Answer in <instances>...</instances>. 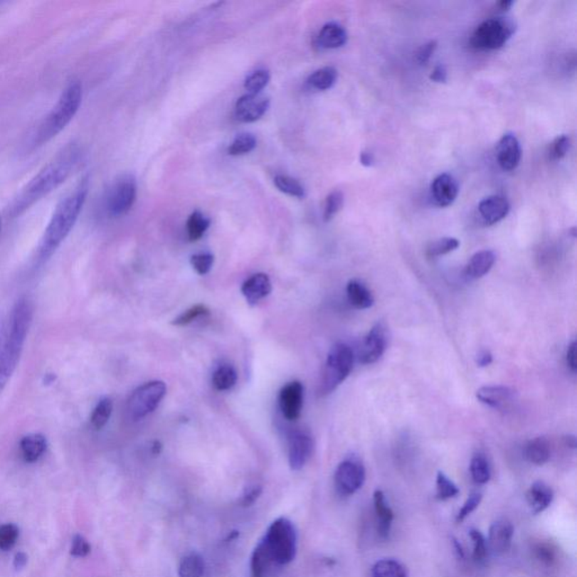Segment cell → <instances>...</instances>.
<instances>
[{
    "label": "cell",
    "instance_id": "5b68a950",
    "mask_svg": "<svg viewBox=\"0 0 577 577\" xmlns=\"http://www.w3.org/2000/svg\"><path fill=\"white\" fill-rule=\"evenodd\" d=\"M262 540L280 566L290 563L296 557V529L290 520L285 518L277 519L270 526Z\"/></svg>",
    "mask_w": 577,
    "mask_h": 577
},
{
    "label": "cell",
    "instance_id": "ab89813d",
    "mask_svg": "<svg viewBox=\"0 0 577 577\" xmlns=\"http://www.w3.org/2000/svg\"><path fill=\"white\" fill-rule=\"evenodd\" d=\"M459 494L458 486L452 480H449L447 475L442 472H438L437 476V499L440 501H447L452 499Z\"/></svg>",
    "mask_w": 577,
    "mask_h": 577
},
{
    "label": "cell",
    "instance_id": "8992f818",
    "mask_svg": "<svg viewBox=\"0 0 577 577\" xmlns=\"http://www.w3.org/2000/svg\"><path fill=\"white\" fill-rule=\"evenodd\" d=\"M354 364V353L345 343H337L332 347L326 359L323 377L320 382V393L328 395L344 381Z\"/></svg>",
    "mask_w": 577,
    "mask_h": 577
},
{
    "label": "cell",
    "instance_id": "681fc988",
    "mask_svg": "<svg viewBox=\"0 0 577 577\" xmlns=\"http://www.w3.org/2000/svg\"><path fill=\"white\" fill-rule=\"evenodd\" d=\"M90 553V542L82 534H76L73 536V545H71L70 554L76 559H84Z\"/></svg>",
    "mask_w": 577,
    "mask_h": 577
},
{
    "label": "cell",
    "instance_id": "d4e9b609",
    "mask_svg": "<svg viewBox=\"0 0 577 577\" xmlns=\"http://www.w3.org/2000/svg\"><path fill=\"white\" fill-rule=\"evenodd\" d=\"M346 42V30L339 23H327L318 34V44L324 49H339Z\"/></svg>",
    "mask_w": 577,
    "mask_h": 577
},
{
    "label": "cell",
    "instance_id": "6da1fadb",
    "mask_svg": "<svg viewBox=\"0 0 577 577\" xmlns=\"http://www.w3.org/2000/svg\"><path fill=\"white\" fill-rule=\"evenodd\" d=\"M33 319V307L21 299L0 329V393L16 370Z\"/></svg>",
    "mask_w": 577,
    "mask_h": 577
},
{
    "label": "cell",
    "instance_id": "6f0895ef",
    "mask_svg": "<svg viewBox=\"0 0 577 577\" xmlns=\"http://www.w3.org/2000/svg\"><path fill=\"white\" fill-rule=\"evenodd\" d=\"M360 162L362 165L370 167L374 162V156H372V154H370V152H361Z\"/></svg>",
    "mask_w": 577,
    "mask_h": 577
},
{
    "label": "cell",
    "instance_id": "f6af8a7d",
    "mask_svg": "<svg viewBox=\"0 0 577 577\" xmlns=\"http://www.w3.org/2000/svg\"><path fill=\"white\" fill-rule=\"evenodd\" d=\"M214 258L213 255L209 253H201V254L193 255L191 258V264L193 268L198 272L200 275L209 273L213 265Z\"/></svg>",
    "mask_w": 577,
    "mask_h": 577
},
{
    "label": "cell",
    "instance_id": "9f6ffc18",
    "mask_svg": "<svg viewBox=\"0 0 577 577\" xmlns=\"http://www.w3.org/2000/svg\"><path fill=\"white\" fill-rule=\"evenodd\" d=\"M26 563H28V555L26 554L23 553V551H19L15 555L14 557V568L16 571H22L25 566H26Z\"/></svg>",
    "mask_w": 577,
    "mask_h": 577
},
{
    "label": "cell",
    "instance_id": "c3c4849f",
    "mask_svg": "<svg viewBox=\"0 0 577 577\" xmlns=\"http://www.w3.org/2000/svg\"><path fill=\"white\" fill-rule=\"evenodd\" d=\"M536 559L546 566H551L556 561V551L548 544H539L534 548Z\"/></svg>",
    "mask_w": 577,
    "mask_h": 577
},
{
    "label": "cell",
    "instance_id": "ac0fdd59",
    "mask_svg": "<svg viewBox=\"0 0 577 577\" xmlns=\"http://www.w3.org/2000/svg\"><path fill=\"white\" fill-rule=\"evenodd\" d=\"M509 212V203L502 196H491L480 201L478 213L482 223L487 226L495 225L504 219Z\"/></svg>",
    "mask_w": 577,
    "mask_h": 577
},
{
    "label": "cell",
    "instance_id": "7c38bea8",
    "mask_svg": "<svg viewBox=\"0 0 577 577\" xmlns=\"http://www.w3.org/2000/svg\"><path fill=\"white\" fill-rule=\"evenodd\" d=\"M279 403L282 414L287 420H298L304 406V386L301 382L292 381L282 388Z\"/></svg>",
    "mask_w": 577,
    "mask_h": 577
},
{
    "label": "cell",
    "instance_id": "3957f363",
    "mask_svg": "<svg viewBox=\"0 0 577 577\" xmlns=\"http://www.w3.org/2000/svg\"><path fill=\"white\" fill-rule=\"evenodd\" d=\"M87 193L88 185L84 182L60 202L38 247L40 260H48L73 231L86 202Z\"/></svg>",
    "mask_w": 577,
    "mask_h": 577
},
{
    "label": "cell",
    "instance_id": "94428289",
    "mask_svg": "<svg viewBox=\"0 0 577 577\" xmlns=\"http://www.w3.org/2000/svg\"><path fill=\"white\" fill-rule=\"evenodd\" d=\"M160 449H162V447H160L159 442H155V445H154V448H152V452L157 455V453L160 452Z\"/></svg>",
    "mask_w": 577,
    "mask_h": 577
},
{
    "label": "cell",
    "instance_id": "9a60e30c",
    "mask_svg": "<svg viewBox=\"0 0 577 577\" xmlns=\"http://www.w3.org/2000/svg\"><path fill=\"white\" fill-rule=\"evenodd\" d=\"M314 451V441L305 432L293 433L289 442V465L292 470H300L308 462Z\"/></svg>",
    "mask_w": 577,
    "mask_h": 577
},
{
    "label": "cell",
    "instance_id": "7a4b0ae2",
    "mask_svg": "<svg viewBox=\"0 0 577 577\" xmlns=\"http://www.w3.org/2000/svg\"><path fill=\"white\" fill-rule=\"evenodd\" d=\"M80 156L82 152L77 144H70L61 150L25 187L13 206V214L17 216L22 213L44 196L55 190L60 184H63L73 169H76Z\"/></svg>",
    "mask_w": 577,
    "mask_h": 577
},
{
    "label": "cell",
    "instance_id": "9c48e42d",
    "mask_svg": "<svg viewBox=\"0 0 577 577\" xmlns=\"http://www.w3.org/2000/svg\"><path fill=\"white\" fill-rule=\"evenodd\" d=\"M137 198V182L132 175H123L113 183L106 196V210L113 217L130 211Z\"/></svg>",
    "mask_w": 577,
    "mask_h": 577
},
{
    "label": "cell",
    "instance_id": "277c9868",
    "mask_svg": "<svg viewBox=\"0 0 577 577\" xmlns=\"http://www.w3.org/2000/svg\"><path fill=\"white\" fill-rule=\"evenodd\" d=\"M83 87L78 80H73L65 87L58 103L52 109L36 130L33 144L42 146L59 134L78 112L82 104Z\"/></svg>",
    "mask_w": 577,
    "mask_h": 577
},
{
    "label": "cell",
    "instance_id": "11a10c76",
    "mask_svg": "<svg viewBox=\"0 0 577 577\" xmlns=\"http://www.w3.org/2000/svg\"><path fill=\"white\" fill-rule=\"evenodd\" d=\"M476 362H477V366H480V368H485V366H489L493 362V355L488 350L480 351L478 353Z\"/></svg>",
    "mask_w": 577,
    "mask_h": 577
},
{
    "label": "cell",
    "instance_id": "91938a15",
    "mask_svg": "<svg viewBox=\"0 0 577 577\" xmlns=\"http://www.w3.org/2000/svg\"><path fill=\"white\" fill-rule=\"evenodd\" d=\"M453 546H455V551H457V554H458L459 557H460V559H464L465 557L464 549H462V547H461V545L460 544H459L458 540L453 539Z\"/></svg>",
    "mask_w": 577,
    "mask_h": 577
},
{
    "label": "cell",
    "instance_id": "8fae6325",
    "mask_svg": "<svg viewBox=\"0 0 577 577\" xmlns=\"http://www.w3.org/2000/svg\"><path fill=\"white\" fill-rule=\"evenodd\" d=\"M388 329L383 323H377L369 331L361 344L359 359L361 364H376L388 347Z\"/></svg>",
    "mask_w": 577,
    "mask_h": 577
},
{
    "label": "cell",
    "instance_id": "ba28073f",
    "mask_svg": "<svg viewBox=\"0 0 577 577\" xmlns=\"http://www.w3.org/2000/svg\"><path fill=\"white\" fill-rule=\"evenodd\" d=\"M165 382L155 380L137 388L127 399V414L133 420H142L152 414L166 395Z\"/></svg>",
    "mask_w": 577,
    "mask_h": 577
},
{
    "label": "cell",
    "instance_id": "484cf974",
    "mask_svg": "<svg viewBox=\"0 0 577 577\" xmlns=\"http://www.w3.org/2000/svg\"><path fill=\"white\" fill-rule=\"evenodd\" d=\"M19 447H21L24 460L28 464H33L41 458L46 452L48 441L42 434H28L21 440Z\"/></svg>",
    "mask_w": 577,
    "mask_h": 577
},
{
    "label": "cell",
    "instance_id": "f5cc1de1",
    "mask_svg": "<svg viewBox=\"0 0 577 577\" xmlns=\"http://www.w3.org/2000/svg\"><path fill=\"white\" fill-rule=\"evenodd\" d=\"M566 364L569 369H571V371L576 372L577 364H576V342L573 341L571 344L568 345V349L566 351Z\"/></svg>",
    "mask_w": 577,
    "mask_h": 577
},
{
    "label": "cell",
    "instance_id": "7dc6e473",
    "mask_svg": "<svg viewBox=\"0 0 577 577\" xmlns=\"http://www.w3.org/2000/svg\"><path fill=\"white\" fill-rule=\"evenodd\" d=\"M482 499V495L480 493H472V495L469 496L467 501L465 502V504L459 511L458 514H457V519H455L457 522H462L467 517L472 514L475 509L480 507Z\"/></svg>",
    "mask_w": 577,
    "mask_h": 577
},
{
    "label": "cell",
    "instance_id": "ffe728a7",
    "mask_svg": "<svg viewBox=\"0 0 577 577\" xmlns=\"http://www.w3.org/2000/svg\"><path fill=\"white\" fill-rule=\"evenodd\" d=\"M279 567L263 540H260L250 559V577H272Z\"/></svg>",
    "mask_w": 577,
    "mask_h": 577
},
{
    "label": "cell",
    "instance_id": "60d3db41",
    "mask_svg": "<svg viewBox=\"0 0 577 577\" xmlns=\"http://www.w3.org/2000/svg\"><path fill=\"white\" fill-rule=\"evenodd\" d=\"M343 204H344V196L341 191H333L326 198L325 208H324V220L326 223L331 221L335 217V214L342 209Z\"/></svg>",
    "mask_w": 577,
    "mask_h": 577
},
{
    "label": "cell",
    "instance_id": "f1b7e54d",
    "mask_svg": "<svg viewBox=\"0 0 577 577\" xmlns=\"http://www.w3.org/2000/svg\"><path fill=\"white\" fill-rule=\"evenodd\" d=\"M204 571H206L204 559L200 554L194 551L187 554L179 561V577H203Z\"/></svg>",
    "mask_w": 577,
    "mask_h": 577
},
{
    "label": "cell",
    "instance_id": "f546056e",
    "mask_svg": "<svg viewBox=\"0 0 577 577\" xmlns=\"http://www.w3.org/2000/svg\"><path fill=\"white\" fill-rule=\"evenodd\" d=\"M337 76H339V73L334 67H324L310 75L308 78V84L314 90H327L337 83Z\"/></svg>",
    "mask_w": 577,
    "mask_h": 577
},
{
    "label": "cell",
    "instance_id": "b9f144b4",
    "mask_svg": "<svg viewBox=\"0 0 577 577\" xmlns=\"http://www.w3.org/2000/svg\"><path fill=\"white\" fill-rule=\"evenodd\" d=\"M19 536L18 526L13 523H7L0 526V550L11 549L16 544Z\"/></svg>",
    "mask_w": 577,
    "mask_h": 577
},
{
    "label": "cell",
    "instance_id": "680465c9",
    "mask_svg": "<svg viewBox=\"0 0 577 577\" xmlns=\"http://www.w3.org/2000/svg\"><path fill=\"white\" fill-rule=\"evenodd\" d=\"M513 4H514V1H511V0H502V1H499L497 7H499L501 11H507L512 7Z\"/></svg>",
    "mask_w": 577,
    "mask_h": 577
},
{
    "label": "cell",
    "instance_id": "f907efd6",
    "mask_svg": "<svg viewBox=\"0 0 577 577\" xmlns=\"http://www.w3.org/2000/svg\"><path fill=\"white\" fill-rule=\"evenodd\" d=\"M438 42L435 40L433 41L428 42V43L423 44L420 49L415 53V60L418 65H424L430 61L434 51L437 50Z\"/></svg>",
    "mask_w": 577,
    "mask_h": 577
},
{
    "label": "cell",
    "instance_id": "7bdbcfd3",
    "mask_svg": "<svg viewBox=\"0 0 577 577\" xmlns=\"http://www.w3.org/2000/svg\"><path fill=\"white\" fill-rule=\"evenodd\" d=\"M469 536H470L472 542H474V553H472V557H474L475 561H485L486 556H487L488 553L485 536H482V532L477 530V529H472V530L469 531Z\"/></svg>",
    "mask_w": 577,
    "mask_h": 577
},
{
    "label": "cell",
    "instance_id": "603a6c76",
    "mask_svg": "<svg viewBox=\"0 0 577 577\" xmlns=\"http://www.w3.org/2000/svg\"><path fill=\"white\" fill-rule=\"evenodd\" d=\"M495 260L496 255L493 250H480L472 255V258L469 260L466 268H465V274L470 280H477L485 277L486 274L491 271L495 264Z\"/></svg>",
    "mask_w": 577,
    "mask_h": 577
},
{
    "label": "cell",
    "instance_id": "83f0119b",
    "mask_svg": "<svg viewBox=\"0 0 577 577\" xmlns=\"http://www.w3.org/2000/svg\"><path fill=\"white\" fill-rule=\"evenodd\" d=\"M524 453H526V458L531 464L542 466L549 461L550 455H551L549 442L545 438L541 437L530 440L528 445H526Z\"/></svg>",
    "mask_w": 577,
    "mask_h": 577
},
{
    "label": "cell",
    "instance_id": "7402d4cb",
    "mask_svg": "<svg viewBox=\"0 0 577 577\" xmlns=\"http://www.w3.org/2000/svg\"><path fill=\"white\" fill-rule=\"evenodd\" d=\"M374 512L377 518V531L380 538L387 539L393 526V512L391 509L383 492L377 489L374 494Z\"/></svg>",
    "mask_w": 577,
    "mask_h": 577
},
{
    "label": "cell",
    "instance_id": "cb8c5ba5",
    "mask_svg": "<svg viewBox=\"0 0 577 577\" xmlns=\"http://www.w3.org/2000/svg\"><path fill=\"white\" fill-rule=\"evenodd\" d=\"M553 499V489L544 482H534L526 493V501L534 514H539L547 509Z\"/></svg>",
    "mask_w": 577,
    "mask_h": 577
},
{
    "label": "cell",
    "instance_id": "e0dca14e",
    "mask_svg": "<svg viewBox=\"0 0 577 577\" xmlns=\"http://www.w3.org/2000/svg\"><path fill=\"white\" fill-rule=\"evenodd\" d=\"M458 183L450 174H440L431 184V196L434 203L441 208L451 206L458 196Z\"/></svg>",
    "mask_w": 577,
    "mask_h": 577
},
{
    "label": "cell",
    "instance_id": "30bf717a",
    "mask_svg": "<svg viewBox=\"0 0 577 577\" xmlns=\"http://www.w3.org/2000/svg\"><path fill=\"white\" fill-rule=\"evenodd\" d=\"M334 480L339 495L350 496L356 493L366 482V468L362 461L355 457L342 461Z\"/></svg>",
    "mask_w": 577,
    "mask_h": 577
},
{
    "label": "cell",
    "instance_id": "bcb514c9",
    "mask_svg": "<svg viewBox=\"0 0 577 577\" xmlns=\"http://www.w3.org/2000/svg\"><path fill=\"white\" fill-rule=\"evenodd\" d=\"M569 147H571L569 137H567L566 134L557 137L550 147V157L554 160L563 159L567 155Z\"/></svg>",
    "mask_w": 577,
    "mask_h": 577
},
{
    "label": "cell",
    "instance_id": "44dd1931",
    "mask_svg": "<svg viewBox=\"0 0 577 577\" xmlns=\"http://www.w3.org/2000/svg\"><path fill=\"white\" fill-rule=\"evenodd\" d=\"M272 283L268 274L258 273L244 282L241 287V293L250 305L260 302L262 299L271 293Z\"/></svg>",
    "mask_w": 577,
    "mask_h": 577
},
{
    "label": "cell",
    "instance_id": "8d00e7d4",
    "mask_svg": "<svg viewBox=\"0 0 577 577\" xmlns=\"http://www.w3.org/2000/svg\"><path fill=\"white\" fill-rule=\"evenodd\" d=\"M459 245H460V243H459L458 239L453 238V237H445V238L438 239L428 247L426 255L431 258H440V256H443V255L449 254V253L457 250Z\"/></svg>",
    "mask_w": 577,
    "mask_h": 577
},
{
    "label": "cell",
    "instance_id": "d6a6232c",
    "mask_svg": "<svg viewBox=\"0 0 577 577\" xmlns=\"http://www.w3.org/2000/svg\"><path fill=\"white\" fill-rule=\"evenodd\" d=\"M210 227V219L200 211L193 212L187 220V235L191 241L202 238L208 228Z\"/></svg>",
    "mask_w": 577,
    "mask_h": 577
},
{
    "label": "cell",
    "instance_id": "4316f807",
    "mask_svg": "<svg viewBox=\"0 0 577 577\" xmlns=\"http://www.w3.org/2000/svg\"><path fill=\"white\" fill-rule=\"evenodd\" d=\"M347 299L356 309H368L374 306V298L371 291L364 282L359 280H351L346 287Z\"/></svg>",
    "mask_w": 577,
    "mask_h": 577
},
{
    "label": "cell",
    "instance_id": "d590c367",
    "mask_svg": "<svg viewBox=\"0 0 577 577\" xmlns=\"http://www.w3.org/2000/svg\"><path fill=\"white\" fill-rule=\"evenodd\" d=\"M112 412H113V403L111 399L103 398L98 401V404L92 411V418H90L92 428L95 430L103 428L109 422Z\"/></svg>",
    "mask_w": 577,
    "mask_h": 577
},
{
    "label": "cell",
    "instance_id": "2e32d148",
    "mask_svg": "<svg viewBox=\"0 0 577 577\" xmlns=\"http://www.w3.org/2000/svg\"><path fill=\"white\" fill-rule=\"evenodd\" d=\"M478 401L491 408L505 411L515 401V391L507 386H485L478 389Z\"/></svg>",
    "mask_w": 577,
    "mask_h": 577
},
{
    "label": "cell",
    "instance_id": "db71d44e",
    "mask_svg": "<svg viewBox=\"0 0 577 577\" xmlns=\"http://www.w3.org/2000/svg\"><path fill=\"white\" fill-rule=\"evenodd\" d=\"M430 79H431L432 82L438 83V84H443V83L447 82L448 73L445 65H437V67L432 70L431 75H430Z\"/></svg>",
    "mask_w": 577,
    "mask_h": 577
},
{
    "label": "cell",
    "instance_id": "74e56055",
    "mask_svg": "<svg viewBox=\"0 0 577 577\" xmlns=\"http://www.w3.org/2000/svg\"><path fill=\"white\" fill-rule=\"evenodd\" d=\"M256 144H258V141L253 134H250V133H241L231 142V146L228 148V152L231 156L245 155V154L253 152L255 147H256Z\"/></svg>",
    "mask_w": 577,
    "mask_h": 577
},
{
    "label": "cell",
    "instance_id": "f35d334b",
    "mask_svg": "<svg viewBox=\"0 0 577 577\" xmlns=\"http://www.w3.org/2000/svg\"><path fill=\"white\" fill-rule=\"evenodd\" d=\"M268 82H270V73L265 69H260L247 77L244 84L245 90L248 92V94L258 95L260 90L265 88Z\"/></svg>",
    "mask_w": 577,
    "mask_h": 577
},
{
    "label": "cell",
    "instance_id": "4dcf8cb0",
    "mask_svg": "<svg viewBox=\"0 0 577 577\" xmlns=\"http://www.w3.org/2000/svg\"><path fill=\"white\" fill-rule=\"evenodd\" d=\"M237 372L233 366L229 364L219 366L212 376V383L217 391H229L236 385Z\"/></svg>",
    "mask_w": 577,
    "mask_h": 577
},
{
    "label": "cell",
    "instance_id": "816d5d0a",
    "mask_svg": "<svg viewBox=\"0 0 577 577\" xmlns=\"http://www.w3.org/2000/svg\"><path fill=\"white\" fill-rule=\"evenodd\" d=\"M260 494H262V486L254 485L247 488L240 499L241 507H248L254 504L255 502L258 501Z\"/></svg>",
    "mask_w": 577,
    "mask_h": 577
},
{
    "label": "cell",
    "instance_id": "ee69618b",
    "mask_svg": "<svg viewBox=\"0 0 577 577\" xmlns=\"http://www.w3.org/2000/svg\"><path fill=\"white\" fill-rule=\"evenodd\" d=\"M209 314V309H208L206 306H203V305H196V306L192 307L190 309L183 312L182 314H179V317L175 318L173 322V325H189V324L192 323V322L198 319V318L206 316V314Z\"/></svg>",
    "mask_w": 577,
    "mask_h": 577
},
{
    "label": "cell",
    "instance_id": "d6986e66",
    "mask_svg": "<svg viewBox=\"0 0 577 577\" xmlns=\"http://www.w3.org/2000/svg\"><path fill=\"white\" fill-rule=\"evenodd\" d=\"M514 529L507 520L496 521L488 532V545L496 555L507 553L512 545Z\"/></svg>",
    "mask_w": 577,
    "mask_h": 577
},
{
    "label": "cell",
    "instance_id": "836d02e7",
    "mask_svg": "<svg viewBox=\"0 0 577 577\" xmlns=\"http://www.w3.org/2000/svg\"><path fill=\"white\" fill-rule=\"evenodd\" d=\"M274 185L277 186L280 192L285 193L287 196H295V198H302L306 196L305 187L301 185L296 179L285 175H277L274 179Z\"/></svg>",
    "mask_w": 577,
    "mask_h": 577
},
{
    "label": "cell",
    "instance_id": "5bb4252c",
    "mask_svg": "<svg viewBox=\"0 0 577 577\" xmlns=\"http://www.w3.org/2000/svg\"><path fill=\"white\" fill-rule=\"evenodd\" d=\"M522 150L520 142L513 133H505L496 147V159L504 171H512L521 162Z\"/></svg>",
    "mask_w": 577,
    "mask_h": 577
},
{
    "label": "cell",
    "instance_id": "1f68e13d",
    "mask_svg": "<svg viewBox=\"0 0 577 577\" xmlns=\"http://www.w3.org/2000/svg\"><path fill=\"white\" fill-rule=\"evenodd\" d=\"M374 577H407L406 568L395 559H381L374 563Z\"/></svg>",
    "mask_w": 577,
    "mask_h": 577
},
{
    "label": "cell",
    "instance_id": "6125c7cd",
    "mask_svg": "<svg viewBox=\"0 0 577 577\" xmlns=\"http://www.w3.org/2000/svg\"><path fill=\"white\" fill-rule=\"evenodd\" d=\"M0 233H1V218H0Z\"/></svg>",
    "mask_w": 577,
    "mask_h": 577
},
{
    "label": "cell",
    "instance_id": "52a82bcc",
    "mask_svg": "<svg viewBox=\"0 0 577 577\" xmlns=\"http://www.w3.org/2000/svg\"><path fill=\"white\" fill-rule=\"evenodd\" d=\"M517 31L514 21L507 17L486 19L470 38V46L477 50H496L504 46Z\"/></svg>",
    "mask_w": 577,
    "mask_h": 577
},
{
    "label": "cell",
    "instance_id": "e575fe53",
    "mask_svg": "<svg viewBox=\"0 0 577 577\" xmlns=\"http://www.w3.org/2000/svg\"><path fill=\"white\" fill-rule=\"evenodd\" d=\"M470 474H472V480L476 484H486L488 480H491V468L488 465L487 459L482 455H476L472 457L470 461Z\"/></svg>",
    "mask_w": 577,
    "mask_h": 577
},
{
    "label": "cell",
    "instance_id": "4fadbf2b",
    "mask_svg": "<svg viewBox=\"0 0 577 577\" xmlns=\"http://www.w3.org/2000/svg\"><path fill=\"white\" fill-rule=\"evenodd\" d=\"M270 100L263 96L246 94L237 100L235 114L238 121L244 123L256 122L268 111Z\"/></svg>",
    "mask_w": 577,
    "mask_h": 577
}]
</instances>
